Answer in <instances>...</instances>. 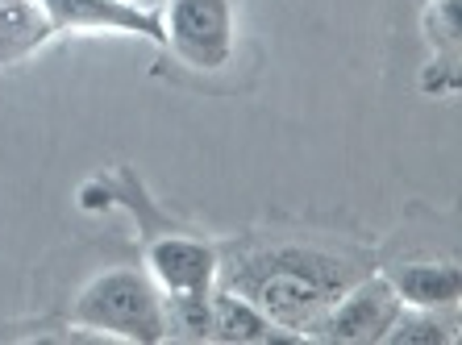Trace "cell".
Here are the masks:
<instances>
[{"label": "cell", "instance_id": "cell-2", "mask_svg": "<svg viewBox=\"0 0 462 345\" xmlns=\"http://www.w3.org/2000/svg\"><path fill=\"white\" fill-rule=\"evenodd\" d=\"M76 321L97 337L159 345L167 337V300L138 267L105 270L76 295Z\"/></svg>", "mask_w": 462, "mask_h": 345}, {"label": "cell", "instance_id": "cell-5", "mask_svg": "<svg viewBox=\"0 0 462 345\" xmlns=\"http://www.w3.org/2000/svg\"><path fill=\"white\" fill-rule=\"evenodd\" d=\"M38 5L51 30H113L162 42L159 13L142 9L134 0H38Z\"/></svg>", "mask_w": 462, "mask_h": 345}, {"label": "cell", "instance_id": "cell-10", "mask_svg": "<svg viewBox=\"0 0 462 345\" xmlns=\"http://www.w3.org/2000/svg\"><path fill=\"white\" fill-rule=\"evenodd\" d=\"M425 33H430L433 50L450 67H458V46H462V0H430L425 9Z\"/></svg>", "mask_w": 462, "mask_h": 345}, {"label": "cell", "instance_id": "cell-6", "mask_svg": "<svg viewBox=\"0 0 462 345\" xmlns=\"http://www.w3.org/2000/svg\"><path fill=\"white\" fill-rule=\"evenodd\" d=\"M151 279L159 283L162 300L175 295H208L217 283V254L213 246L196 238H159L146 254Z\"/></svg>", "mask_w": 462, "mask_h": 345}, {"label": "cell", "instance_id": "cell-7", "mask_svg": "<svg viewBox=\"0 0 462 345\" xmlns=\"http://www.w3.org/2000/svg\"><path fill=\"white\" fill-rule=\"evenodd\" d=\"M208 337L226 345H288L296 333L280 329L275 321L263 316L258 304H250L242 292H213V321H208Z\"/></svg>", "mask_w": 462, "mask_h": 345}, {"label": "cell", "instance_id": "cell-9", "mask_svg": "<svg viewBox=\"0 0 462 345\" xmlns=\"http://www.w3.org/2000/svg\"><path fill=\"white\" fill-rule=\"evenodd\" d=\"M51 33L38 0H0V63L33 50Z\"/></svg>", "mask_w": 462, "mask_h": 345}, {"label": "cell", "instance_id": "cell-3", "mask_svg": "<svg viewBox=\"0 0 462 345\" xmlns=\"http://www.w3.org/2000/svg\"><path fill=\"white\" fill-rule=\"evenodd\" d=\"M162 42L196 71H221L234 59V0H167L159 17Z\"/></svg>", "mask_w": 462, "mask_h": 345}, {"label": "cell", "instance_id": "cell-11", "mask_svg": "<svg viewBox=\"0 0 462 345\" xmlns=\"http://www.w3.org/2000/svg\"><path fill=\"white\" fill-rule=\"evenodd\" d=\"M454 333L433 313H400L379 345H450Z\"/></svg>", "mask_w": 462, "mask_h": 345}, {"label": "cell", "instance_id": "cell-1", "mask_svg": "<svg viewBox=\"0 0 462 345\" xmlns=\"http://www.w3.org/2000/svg\"><path fill=\"white\" fill-rule=\"evenodd\" d=\"M350 283H355V270L346 262L317 254V250L288 246L246 259L234 270V287L229 292H242L250 304H258L263 316L275 321L280 329L309 337L317 329V321L329 313V304Z\"/></svg>", "mask_w": 462, "mask_h": 345}, {"label": "cell", "instance_id": "cell-8", "mask_svg": "<svg viewBox=\"0 0 462 345\" xmlns=\"http://www.w3.org/2000/svg\"><path fill=\"white\" fill-rule=\"evenodd\" d=\"M387 283L400 295V304L420 308V313L458 308V295H462L458 262H404Z\"/></svg>", "mask_w": 462, "mask_h": 345}, {"label": "cell", "instance_id": "cell-4", "mask_svg": "<svg viewBox=\"0 0 462 345\" xmlns=\"http://www.w3.org/2000/svg\"><path fill=\"white\" fill-rule=\"evenodd\" d=\"M400 313H404V304H400V295L392 292L387 279L350 283L329 304V313L317 321V329L309 337H317V341H342V345H379Z\"/></svg>", "mask_w": 462, "mask_h": 345}]
</instances>
